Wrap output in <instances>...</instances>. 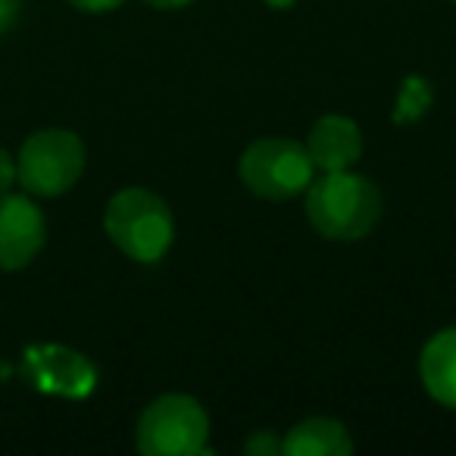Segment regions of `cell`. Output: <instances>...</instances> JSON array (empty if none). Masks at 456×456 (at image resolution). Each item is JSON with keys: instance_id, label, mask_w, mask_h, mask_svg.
I'll return each instance as SVG.
<instances>
[{"instance_id": "obj_1", "label": "cell", "mask_w": 456, "mask_h": 456, "mask_svg": "<svg viewBox=\"0 0 456 456\" xmlns=\"http://www.w3.org/2000/svg\"><path fill=\"white\" fill-rule=\"evenodd\" d=\"M306 219L329 241H360L381 219V191L350 169L325 172L306 188Z\"/></svg>"}, {"instance_id": "obj_2", "label": "cell", "mask_w": 456, "mask_h": 456, "mask_svg": "<svg viewBox=\"0 0 456 456\" xmlns=\"http://www.w3.org/2000/svg\"><path fill=\"white\" fill-rule=\"evenodd\" d=\"M103 228L110 241L134 263H157L169 254L175 219L169 203L147 188H126L110 197Z\"/></svg>"}, {"instance_id": "obj_3", "label": "cell", "mask_w": 456, "mask_h": 456, "mask_svg": "<svg viewBox=\"0 0 456 456\" xmlns=\"http://www.w3.org/2000/svg\"><path fill=\"white\" fill-rule=\"evenodd\" d=\"M209 437V416L188 394H163L138 419V450L144 456H197Z\"/></svg>"}, {"instance_id": "obj_4", "label": "cell", "mask_w": 456, "mask_h": 456, "mask_svg": "<svg viewBox=\"0 0 456 456\" xmlns=\"http://www.w3.org/2000/svg\"><path fill=\"white\" fill-rule=\"evenodd\" d=\"M85 144L69 128H41L26 138L16 159V175L28 194L60 197L82 178Z\"/></svg>"}, {"instance_id": "obj_5", "label": "cell", "mask_w": 456, "mask_h": 456, "mask_svg": "<svg viewBox=\"0 0 456 456\" xmlns=\"http://www.w3.org/2000/svg\"><path fill=\"white\" fill-rule=\"evenodd\" d=\"M313 159L291 138H260L241 157V182L263 200H291L313 182Z\"/></svg>"}, {"instance_id": "obj_6", "label": "cell", "mask_w": 456, "mask_h": 456, "mask_svg": "<svg viewBox=\"0 0 456 456\" xmlns=\"http://www.w3.org/2000/svg\"><path fill=\"white\" fill-rule=\"evenodd\" d=\"M47 241L45 213L26 194H0V269H22Z\"/></svg>"}, {"instance_id": "obj_7", "label": "cell", "mask_w": 456, "mask_h": 456, "mask_svg": "<svg viewBox=\"0 0 456 456\" xmlns=\"http://www.w3.org/2000/svg\"><path fill=\"white\" fill-rule=\"evenodd\" d=\"M28 379L41 391L66 394V397H82L94 385V369L82 354L66 347H38L28 350Z\"/></svg>"}, {"instance_id": "obj_8", "label": "cell", "mask_w": 456, "mask_h": 456, "mask_svg": "<svg viewBox=\"0 0 456 456\" xmlns=\"http://www.w3.org/2000/svg\"><path fill=\"white\" fill-rule=\"evenodd\" d=\"M304 147L316 169L341 172L350 169L362 157V134L360 126L347 116H322L310 128V138H306Z\"/></svg>"}, {"instance_id": "obj_9", "label": "cell", "mask_w": 456, "mask_h": 456, "mask_svg": "<svg viewBox=\"0 0 456 456\" xmlns=\"http://www.w3.org/2000/svg\"><path fill=\"white\" fill-rule=\"evenodd\" d=\"M419 375L441 406L456 410V329H444L422 347L419 356Z\"/></svg>"}, {"instance_id": "obj_10", "label": "cell", "mask_w": 456, "mask_h": 456, "mask_svg": "<svg viewBox=\"0 0 456 456\" xmlns=\"http://www.w3.org/2000/svg\"><path fill=\"white\" fill-rule=\"evenodd\" d=\"M281 453L288 456H350L354 453V437L338 419H304L285 437H281Z\"/></svg>"}, {"instance_id": "obj_11", "label": "cell", "mask_w": 456, "mask_h": 456, "mask_svg": "<svg viewBox=\"0 0 456 456\" xmlns=\"http://www.w3.org/2000/svg\"><path fill=\"white\" fill-rule=\"evenodd\" d=\"M244 450H248L250 456H275L281 453V437H275L273 431H254V435L248 437V444H244Z\"/></svg>"}, {"instance_id": "obj_12", "label": "cell", "mask_w": 456, "mask_h": 456, "mask_svg": "<svg viewBox=\"0 0 456 456\" xmlns=\"http://www.w3.org/2000/svg\"><path fill=\"white\" fill-rule=\"evenodd\" d=\"M16 182H20V175H16V159L0 147V194H7Z\"/></svg>"}, {"instance_id": "obj_13", "label": "cell", "mask_w": 456, "mask_h": 456, "mask_svg": "<svg viewBox=\"0 0 456 456\" xmlns=\"http://www.w3.org/2000/svg\"><path fill=\"white\" fill-rule=\"evenodd\" d=\"M69 4L82 13H110V10L122 7L126 0H69Z\"/></svg>"}, {"instance_id": "obj_14", "label": "cell", "mask_w": 456, "mask_h": 456, "mask_svg": "<svg viewBox=\"0 0 456 456\" xmlns=\"http://www.w3.org/2000/svg\"><path fill=\"white\" fill-rule=\"evenodd\" d=\"M20 10L22 0H0V35L13 28V22L20 20Z\"/></svg>"}, {"instance_id": "obj_15", "label": "cell", "mask_w": 456, "mask_h": 456, "mask_svg": "<svg viewBox=\"0 0 456 456\" xmlns=\"http://www.w3.org/2000/svg\"><path fill=\"white\" fill-rule=\"evenodd\" d=\"M144 4H151L153 10H184V7H191L194 0H144Z\"/></svg>"}]
</instances>
